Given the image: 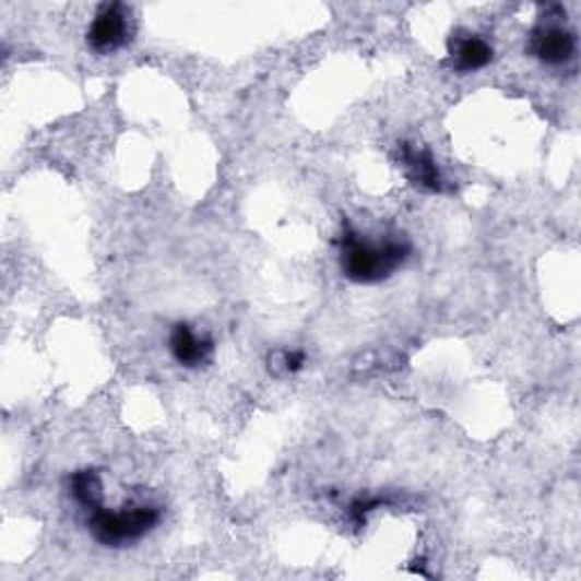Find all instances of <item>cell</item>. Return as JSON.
<instances>
[{
	"label": "cell",
	"instance_id": "6da1fadb",
	"mask_svg": "<svg viewBox=\"0 0 581 581\" xmlns=\"http://www.w3.org/2000/svg\"><path fill=\"white\" fill-rule=\"evenodd\" d=\"M412 257V244L404 239L372 241L361 232L345 227L341 237V271L355 284H377L389 280Z\"/></svg>",
	"mask_w": 581,
	"mask_h": 581
},
{
	"label": "cell",
	"instance_id": "7a4b0ae2",
	"mask_svg": "<svg viewBox=\"0 0 581 581\" xmlns=\"http://www.w3.org/2000/svg\"><path fill=\"white\" fill-rule=\"evenodd\" d=\"M90 513V532L105 547H126L149 536L159 522L162 509L155 505H126L121 509H105L103 500L84 509Z\"/></svg>",
	"mask_w": 581,
	"mask_h": 581
},
{
	"label": "cell",
	"instance_id": "3957f363",
	"mask_svg": "<svg viewBox=\"0 0 581 581\" xmlns=\"http://www.w3.org/2000/svg\"><path fill=\"white\" fill-rule=\"evenodd\" d=\"M130 37H132V14L130 8L121 3L103 5L90 25V33H86V39H90V46L96 52L119 50L130 42Z\"/></svg>",
	"mask_w": 581,
	"mask_h": 581
},
{
	"label": "cell",
	"instance_id": "277c9868",
	"mask_svg": "<svg viewBox=\"0 0 581 581\" xmlns=\"http://www.w3.org/2000/svg\"><path fill=\"white\" fill-rule=\"evenodd\" d=\"M532 52L543 64L559 67L570 62L577 50V37L564 25H541L532 35Z\"/></svg>",
	"mask_w": 581,
	"mask_h": 581
},
{
	"label": "cell",
	"instance_id": "5b68a950",
	"mask_svg": "<svg viewBox=\"0 0 581 581\" xmlns=\"http://www.w3.org/2000/svg\"><path fill=\"white\" fill-rule=\"evenodd\" d=\"M168 351L180 366L185 368H200L208 364L214 353V341L210 336L198 334L191 325L178 323L170 330Z\"/></svg>",
	"mask_w": 581,
	"mask_h": 581
},
{
	"label": "cell",
	"instance_id": "8992f818",
	"mask_svg": "<svg viewBox=\"0 0 581 581\" xmlns=\"http://www.w3.org/2000/svg\"><path fill=\"white\" fill-rule=\"evenodd\" d=\"M400 159L404 164L406 176H410V180L414 185H418L425 191H434V193L443 191L441 170H439V166H436L429 151L414 149V145H410V143H402Z\"/></svg>",
	"mask_w": 581,
	"mask_h": 581
},
{
	"label": "cell",
	"instance_id": "52a82bcc",
	"mask_svg": "<svg viewBox=\"0 0 581 581\" xmlns=\"http://www.w3.org/2000/svg\"><path fill=\"white\" fill-rule=\"evenodd\" d=\"M452 67L461 73H473L490 64L493 46L479 35H456L450 42Z\"/></svg>",
	"mask_w": 581,
	"mask_h": 581
},
{
	"label": "cell",
	"instance_id": "ba28073f",
	"mask_svg": "<svg viewBox=\"0 0 581 581\" xmlns=\"http://www.w3.org/2000/svg\"><path fill=\"white\" fill-rule=\"evenodd\" d=\"M303 366H305V353L303 351H294V353L284 355V368L288 372H298V370H303Z\"/></svg>",
	"mask_w": 581,
	"mask_h": 581
}]
</instances>
